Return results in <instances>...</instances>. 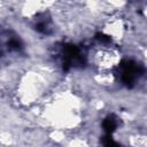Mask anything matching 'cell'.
<instances>
[{"label":"cell","mask_w":147,"mask_h":147,"mask_svg":"<svg viewBox=\"0 0 147 147\" xmlns=\"http://www.w3.org/2000/svg\"><path fill=\"white\" fill-rule=\"evenodd\" d=\"M117 127V121L114 116H108L103 121V130L107 132V134H111Z\"/></svg>","instance_id":"6da1fadb"},{"label":"cell","mask_w":147,"mask_h":147,"mask_svg":"<svg viewBox=\"0 0 147 147\" xmlns=\"http://www.w3.org/2000/svg\"><path fill=\"white\" fill-rule=\"evenodd\" d=\"M102 142H103V147H122L119 144H117V142L110 137V134H107V136L103 138Z\"/></svg>","instance_id":"7a4b0ae2"}]
</instances>
